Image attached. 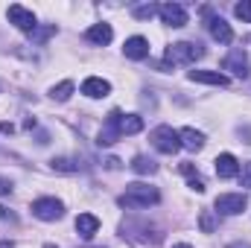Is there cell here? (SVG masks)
<instances>
[{
	"mask_svg": "<svg viewBox=\"0 0 251 248\" xmlns=\"http://www.w3.org/2000/svg\"><path fill=\"white\" fill-rule=\"evenodd\" d=\"M158 201H161V193L149 184H128L126 193L120 196V207H128V210H134V207L143 210V207L158 204Z\"/></svg>",
	"mask_w": 251,
	"mask_h": 248,
	"instance_id": "obj_1",
	"label": "cell"
},
{
	"mask_svg": "<svg viewBox=\"0 0 251 248\" xmlns=\"http://www.w3.org/2000/svg\"><path fill=\"white\" fill-rule=\"evenodd\" d=\"M204 56V47L201 44H193V41H178L173 47H167V62L173 64H193Z\"/></svg>",
	"mask_w": 251,
	"mask_h": 248,
	"instance_id": "obj_2",
	"label": "cell"
},
{
	"mask_svg": "<svg viewBox=\"0 0 251 248\" xmlns=\"http://www.w3.org/2000/svg\"><path fill=\"white\" fill-rule=\"evenodd\" d=\"M149 140H152V146H155L158 152H164V155H176V152L181 149L178 131H173L170 125H158V128L149 134Z\"/></svg>",
	"mask_w": 251,
	"mask_h": 248,
	"instance_id": "obj_3",
	"label": "cell"
},
{
	"mask_svg": "<svg viewBox=\"0 0 251 248\" xmlns=\"http://www.w3.org/2000/svg\"><path fill=\"white\" fill-rule=\"evenodd\" d=\"M32 216L35 219H41V222H56V219H62L64 216V204L59 198H35L32 201Z\"/></svg>",
	"mask_w": 251,
	"mask_h": 248,
	"instance_id": "obj_4",
	"label": "cell"
},
{
	"mask_svg": "<svg viewBox=\"0 0 251 248\" xmlns=\"http://www.w3.org/2000/svg\"><path fill=\"white\" fill-rule=\"evenodd\" d=\"M216 213H222V216H237V213H243L246 207H249V198L243 196V193H222V196H216Z\"/></svg>",
	"mask_w": 251,
	"mask_h": 248,
	"instance_id": "obj_5",
	"label": "cell"
},
{
	"mask_svg": "<svg viewBox=\"0 0 251 248\" xmlns=\"http://www.w3.org/2000/svg\"><path fill=\"white\" fill-rule=\"evenodd\" d=\"M120 117H123V114H120L117 108L105 117V125H102V131H100V137H97L100 146H111V143H117V140L123 137V134H120Z\"/></svg>",
	"mask_w": 251,
	"mask_h": 248,
	"instance_id": "obj_6",
	"label": "cell"
},
{
	"mask_svg": "<svg viewBox=\"0 0 251 248\" xmlns=\"http://www.w3.org/2000/svg\"><path fill=\"white\" fill-rule=\"evenodd\" d=\"M9 21H12V24L21 29V32H29V35L38 29V21H35V15H32L29 9L18 6V3H15V6H9Z\"/></svg>",
	"mask_w": 251,
	"mask_h": 248,
	"instance_id": "obj_7",
	"label": "cell"
},
{
	"mask_svg": "<svg viewBox=\"0 0 251 248\" xmlns=\"http://www.w3.org/2000/svg\"><path fill=\"white\" fill-rule=\"evenodd\" d=\"M158 15L167 26H176V29L187 24V9L181 3H164V6H158Z\"/></svg>",
	"mask_w": 251,
	"mask_h": 248,
	"instance_id": "obj_8",
	"label": "cell"
},
{
	"mask_svg": "<svg viewBox=\"0 0 251 248\" xmlns=\"http://www.w3.org/2000/svg\"><path fill=\"white\" fill-rule=\"evenodd\" d=\"M222 70H231L234 76L246 79V76H249V56H246L243 50H231V53L222 59Z\"/></svg>",
	"mask_w": 251,
	"mask_h": 248,
	"instance_id": "obj_9",
	"label": "cell"
},
{
	"mask_svg": "<svg viewBox=\"0 0 251 248\" xmlns=\"http://www.w3.org/2000/svg\"><path fill=\"white\" fill-rule=\"evenodd\" d=\"M123 53H126V59L140 62V59H146V56H149V41H146L143 35H131V38L123 44Z\"/></svg>",
	"mask_w": 251,
	"mask_h": 248,
	"instance_id": "obj_10",
	"label": "cell"
},
{
	"mask_svg": "<svg viewBox=\"0 0 251 248\" xmlns=\"http://www.w3.org/2000/svg\"><path fill=\"white\" fill-rule=\"evenodd\" d=\"M82 94L91 97V99H102V97L111 94V85H108L105 79H100V76H91V79L82 82Z\"/></svg>",
	"mask_w": 251,
	"mask_h": 248,
	"instance_id": "obj_11",
	"label": "cell"
},
{
	"mask_svg": "<svg viewBox=\"0 0 251 248\" xmlns=\"http://www.w3.org/2000/svg\"><path fill=\"white\" fill-rule=\"evenodd\" d=\"M190 82H201V85L225 88V85H228V76L219 73V70H190Z\"/></svg>",
	"mask_w": 251,
	"mask_h": 248,
	"instance_id": "obj_12",
	"label": "cell"
},
{
	"mask_svg": "<svg viewBox=\"0 0 251 248\" xmlns=\"http://www.w3.org/2000/svg\"><path fill=\"white\" fill-rule=\"evenodd\" d=\"M207 29H210V35H213L219 44H231V41H234V32H231V26H228L222 18H207Z\"/></svg>",
	"mask_w": 251,
	"mask_h": 248,
	"instance_id": "obj_13",
	"label": "cell"
},
{
	"mask_svg": "<svg viewBox=\"0 0 251 248\" xmlns=\"http://www.w3.org/2000/svg\"><path fill=\"white\" fill-rule=\"evenodd\" d=\"M216 175L219 178H237L240 175V164H237V158L234 155H219L216 158Z\"/></svg>",
	"mask_w": 251,
	"mask_h": 248,
	"instance_id": "obj_14",
	"label": "cell"
},
{
	"mask_svg": "<svg viewBox=\"0 0 251 248\" xmlns=\"http://www.w3.org/2000/svg\"><path fill=\"white\" fill-rule=\"evenodd\" d=\"M85 38H88L91 44H97V47H105V44L114 38V32H111V26H108V24H94V26L85 32Z\"/></svg>",
	"mask_w": 251,
	"mask_h": 248,
	"instance_id": "obj_15",
	"label": "cell"
},
{
	"mask_svg": "<svg viewBox=\"0 0 251 248\" xmlns=\"http://www.w3.org/2000/svg\"><path fill=\"white\" fill-rule=\"evenodd\" d=\"M76 231L82 234V240H91L97 231H100V219L94 213H79L76 216Z\"/></svg>",
	"mask_w": 251,
	"mask_h": 248,
	"instance_id": "obj_16",
	"label": "cell"
},
{
	"mask_svg": "<svg viewBox=\"0 0 251 248\" xmlns=\"http://www.w3.org/2000/svg\"><path fill=\"white\" fill-rule=\"evenodd\" d=\"M178 140H181V146L190 149V152H199V149L204 146V134L196 131V128H181V131H178Z\"/></svg>",
	"mask_w": 251,
	"mask_h": 248,
	"instance_id": "obj_17",
	"label": "cell"
},
{
	"mask_svg": "<svg viewBox=\"0 0 251 248\" xmlns=\"http://www.w3.org/2000/svg\"><path fill=\"white\" fill-rule=\"evenodd\" d=\"M143 131V117L140 114H123L120 117V134H137Z\"/></svg>",
	"mask_w": 251,
	"mask_h": 248,
	"instance_id": "obj_18",
	"label": "cell"
},
{
	"mask_svg": "<svg viewBox=\"0 0 251 248\" xmlns=\"http://www.w3.org/2000/svg\"><path fill=\"white\" fill-rule=\"evenodd\" d=\"M131 170H134L137 175H152V173H158V164H155L152 158H146V155H137V158L131 161Z\"/></svg>",
	"mask_w": 251,
	"mask_h": 248,
	"instance_id": "obj_19",
	"label": "cell"
},
{
	"mask_svg": "<svg viewBox=\"0 0 251 248\" xmlns=\"http://www.w3.org/2000/svg\"><path fill=\"white\" fill-rule=\"evenodd\" d=\"M50 164L56 173H79V161H73V158H53Z\"/></svg>",
	"mask_w": 251,
	"mask_h": 248,
	"instance_id": "obj_20",
	"label": "cell"
},
{
	"mask_svg": "<svg viewBox=\"0 0 251 248\" xmlns=\"http://www.w3.org/2000/svg\"><path fill=\"white\" fill-rule=\"evenodd\" d=\"M70 94H73V82H70V79H64V82H59V85L53 88V99H59V102H64Z\"/></svg>",
	"mask_w": 251,
	"mask_h": 248,
	"instance_id": "obj_21",
	"label": "cell"
},
{
	"mask_svg": "<svg viewBox=\"0 0 251 248\" xmlns=\"http://www.w3.org/2000/svg\"><path fill=\"white\" fill-rule=\"evenodd\" d=\"M50 35H56V24H50V26H38V29L32 32V41H35V44H44Z\"/></svg>",
	"mask_w": 251,
	"mask_h": 248,
	"instance_id": "obj_22",
	"label": "cell"
},
{
	"mask_svg": "<svg viewBox=\"0 0 251 248\" xmlns=\"http://www.w3.org/2000/svg\"><path fill=\"white\" fill-rule=\"evenodd\" d=\"M234 15H237L240 21L251 24V0H243V3H237V6H234Z\"/></svg>",
	"mask_w": 251,
	"mask_h": 248,
	"instance_id": "obj_23",
	"label": "cell"
},
{
	"mask_svg": "<svg viewBox=\"0 0 251 248\" xmlns=\"http://www.w3.org/2000/svg\"><path fill=\"white\" fill-rule=\"evenodd\" d=\"M152 15H158V6H134V18H140V21H149Z\"/></svg>",
	"mask_w": 251,
	"mask_h": 248,
	"instance_id": "obj_24",
	"label": "cell"
},
{
	"mask_svg": "<svg viewBox=\"0 0 251 248\" xmlns=\"http://www.w3.org/2000/svg\"><path fill=\"white\" fill-rule=\"evenodd\" d=\"M213 228H216V222H213V213H210V210H204V213H201V231H204V234H210Z\"/></svg>",
	"mask_w": 251,
	"mask_h": 248,
	"instance_id": "obj_25",
	"label": "cell"
},
{
	"mask_svg": "<svg viewBox=\"0 0 251 248\" xmlns=\"http://www.w3.org/2000/svg\"><path fill=\"white\" fill-rule=\"evenodd\" d=\"M9 193H12V181L0 175V196H9Z\"/></svg>",
	"mask_w": 251,
	"mask_h": 248,
	"instance_id": "obj_26",
	"label": "cell"
},
{
	"mask_svg": "<svg viewBox=\"0 0 251 248\" xmlns=\"http://www.w3.org/2000/svg\"><path fill=\"white\" fill-rule=\"evenodd\" d=\"M190 190H196V193H204V181L196 175V178H190Z\"/></svg>",
	"mask_w": 251,
	"mask_h": 248,
	"instance_id": "obj_27",
	"label": "cell"
},
{
	"mask_svg": "<svg viewBox=\"0 0 251 248\" xmlns=\"http://www.w3.org/2000/svg\"><path fill=\"white\" fill-rule=\"evenodd\" d=\"M181 173H184V175H190V178H196V167H193L190 161H184V164H181Z\"/></svg>",
	"mask_w": 251,
	"mask_h": 248,
	"instance_id": "obj_28",
	"label": "cell"
},
{
	"mask_svg": "<svg viewBox=\"0 0 251 248\" xmlns=\"http://www.w3.org/2000/svg\"><path fill=\"white\" fill-rule=\"evenodd\" d=\"M6 219L12 222L15 216H12V210H9V207H3V204H0V222H6Z\"/></svg>",
	"mask_w": 251,
	"mask_h": 248,
	"instance_id": "obj_29",
	"label": "cell"
},
{
	"mask_svg": "<svg viewBox=\"0 0 251 248\" xmlns=\"http://www.w3.org/2000/svg\"><path fill=\"white\" fill-rule=\"evenodd\" d=\"M243 184H246V187H251V164L246 167V173H243Z\"/></svg>",
	"mask_w": 251,
	"mask_h": 248,
	"instance_id": "obj_30",
	"label": "cell"
},
{
	"mask_svg": "<svg viewBox=\"0 0 251 248\" xmlns=\"http://www.w3.org/2000/svg\"><path fill=\"white\" fill-rule=\"evenodd\" d=\"M105 167H108V170H120V161H117V158H108Z\"/></svg>",
	"mask_w": 251,
	"mask_h": 248,
	"instance_id": "obj_31",
	"label": "cell"
},
{
	"mask_svg": "<svg viewBox=\"0 0 251 248\" xmlns=\"http://www.w3.org/2000/svg\"><path fill=\"white\" fill-rule=\"evenodd\" d=\"M0 131H3V134H12V131H15V125H12V123H0Z\"/></svg>",
	"mask_w": 251,
	"mask_h": 248,
	"instance_id": "obj_32",
	"label": "cell"
},
{
	"mask_svg": "<svg viewBox=\"0 0 251 248\" xmlns=\"http://www.w3.org/2000/svg\"><path fill=\"white\" fill-rule=\"evenodd\" d=\"M228 248H251V246H249V243H231Z\"/></svg>",
	"mask_w": 251,
	"mask_h": 248,
	"instance_id": "obj_33",
	"label": "cell"
},
{
	"mask_svg": "<svg viewBox=\"0 0 251 248\" xmlns=\"http://www.w3.org/2000/svg\"><path fill=\"white\" fill-rule=\"evenodd\" d=\"M0 248H15V243H9V240H3V243H0Z\"/></svg>",
	"mask_w": 251,
	"mask_h": 248,
	"instance_id": "obj_34",
	"label": "cell"
},
{
	"mask_svg": "<svg viewBox=\"0 0 251 248\" xmlns=\"http://www.w3.org/2000/svg\"><path fill=\"white\" fill-rule=\"evenodd\" d=\"M173 248H193V246H187V243H178V246H173Z\"/></svg>",
	"mask_w": 251,
	"mask_h": 248,
	"instance_id": "obj_35",
	"label": "cell"
},
{
	"mask_svg": "<svg viewBox=\"0 0 251 248\" xmlns=\"http://www.w3.org/2000/svg\"><path fill=\"white\" fill-rule=\"evenodd\" d=\"M44 248H56V246H44Z\"/></svg>",
	"mask_w": 251,
	"mask_h": 248,
	"instance_id": "obj_36",
	"label": "cell"
}]
</instances>
